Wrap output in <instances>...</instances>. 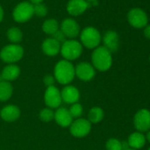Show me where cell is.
<instances>
[{
  "mask_svg": "<svg viewBox=\"0 0 150 150\" xmlns=\"http://www.w3.org/2000/svg\"><path fill=\"white\" fill-rule=\"evenodd\" d=\"M127 143L130 146V148L138 150L142 148L146 144V137L142 132H134L131 133L128 137Z\"/></svg>",
  "mask_w": 150,
  "mask_h": 150,
  "instance_id": "20",
  "label": "cell"
},
{
  "mask_svg": "<svg viewBox=\"0 0 150 150\" xmlns=\"http://www.w3.org/2000/svg\"><path fill=\"white\" fill-rule=\"evenodd\" d=\"M30 1V3L32 4V5H36V4H40V3H42L43 0H29Z\"/></svg>",
  "mask_w": 150,
  "mask_h": 150,
  "instance_id": "33",
  "label": "cell"
},
{
  "mask_svg": "<svg viewBox=\"0 0 150 150\" xmlns=\"http://www.w3.org/2000/svg\"><path fill=\"white\" fill-rule=\"evenodd\" d=\"M103 46L111 53L117 51L119 48V35L114 30H108L103 37Z\"/></svg>",
  "mask_w": 150,
  "mask_h": 150,
  "instance_id": "17",
  "label": "cell"
},
{
  "mask_svg": "<svg viewBox=\"0 0 150 150\" xmlns=\"http://www.w3.org/2000/svg\"><path fill=\"white\" fill-rule=\"evenodd\" d=\"M54 78L59 84L67 86L75 78V67L67 60L58 61L54 67Z\"/></svg>",
  "mask_w": 150,
  "mask_h": 150,
  "instance_id": "1",
  "label": "cell"
},
{
  "mask_svg": "<svg viewBox=\"0 0 150 150\" xmlns=\"http://www.w3.org/2000/svg\"><path fill=\"white\" fill-rule=\"evenodd\" d=\"M34 14V5L28 1L18 4L13 12V20L19 23L27 22L33 17Z\"/></svg>",
  "mask_w": 150,
  "mask_h": 150,
  "instance_id": "6",
  "label": "cell"
},
{
  "mask_svg": "<svg viewBox=\"0 0 150 150\" xmlns=\"http://www.w3.org/2000/svg\"><path fill=\"white\" fill-rule=\"evenodd\" d=\"M125 150H135V149H132V148H128V149H125Z\"/></svg>",
  "mask_w": 150,
  "mask_h": 150,
  "instance_id": "37",
  "label": "cell"
},
{
  "mask_svg": "<svg viewBox=\"0 0 150 150\" xmlns=\"http://www.w3.org/2000/svg\"><path fill=\"white\" fill-rule=\"evenodd\" d=\"M60 30L63 32L64 36L69 39L76 38L81 34V28L78 22L70 18H67L62 21Z\"/></svg>",
  "mask_w": 150,
  "mask_h": 150,
  "instance_id": "12",
  "label": "cell"
},
{
  "mask_svg": "<svg viewBox=\"0 0 150 150\" xmlns=\"http://www.w3.org/2000/svg\"><path fill=\"white\" fill-rule=\"evenodd\" d=\"M148 150H150V147H149V148H148Z\"/></svg>",
  "mask_w": 150,
  "mask_h": 150,
  "instance_id": "39",
  "label": "cell"
},
{
  "mask_svg": "<svg viewBox=\"0 0 150 150\" xmlns=\"http://www.w3.org/2000/svg\"><path fill=\"white\" fill-rule=\"evenodd\" d=\"M6 35H7L8 40L13 44H18L19 42L22 41V38H23L22 31L19 28H16V27H13L9 28L7 30Z\"/></svg>",
  "mask_w": 150,
  "mask_h": 150,
  "instance_id": "24",
  "label": "cell"
},
{
  "mask_svg": "<svg viewBox=\"0 0 150 150\" xmlns=\"http://www.w3.org/2000/svg\"><path fill=\"white\" fill-rule=\"evenodd\" d=\"M43 100L47 108H50L52 110L59 108L61 103H63L62 97H61V92L56 86L46 88Z\"/></svg>",
  "mask_w": 150,
  "mask_h": 150,
  "instance_id": "10",
  "label": "cell"
},
{
  "mask_svg": "<svg viewBox=\"0 0 150 150\" xmlns=\"http://www.w3.org/2000/svg\"><path fill=\"white\" fill-rule=\"evenodd\" d=\"M57 30H59V24L55 19L46 20L42 24V31L49 35H53Z\"/></svg>",
  "mask_w": 150,
  "mask_h": 150,
  "instance_id": "23",
  "label": "cell"
},
{
  "mask_svg": "<svg viewBox=\"0 0 150 150\" xmlns=\"http://www.w3.org/2000/svg\"><path fill=\"white\" fill-rule=\"evenodd\" d=\"M69 110V112L71 114V116L72 117V118H80L82 114H83V106L80 103H76L71 104V107Z\"/></svg>",
  "mask_w": 150,
  "mask_h": 150,
  "instance_id": "26",
  "label": "cell"
},
{
  "mask_svg": "<svg viewBox=\"0 0 150 150\" xmlns=\"http://www.w3.org/2000/svg\"><path fill=\"white\" fill-rule=\"evenodd\" d=\"M80 36L81 45L90 50H95L97 48L102 41L100 32L93 27H88L84 28L81 32Z\"/></svg>",
  "mask_w": 150,
  "mask_h": 150,
  "instance_id": "5",
  "label": "cell"
},
{
  "mask_svg": "<svg viewBox=\"0 0 150 150\" xmlns=\"http://www.w3.org/2000/svg\"><path fill=\"white\" fill-rule=\"evenodd\" d=\"M54 111L52 109L44 108L39 113V118L43 123H50V121L54 120Z\"/></svg>",
  "mask_w": 150,
  "mask_h": 150,
  "instance_id": "25",
  "label": "cell"
},
{
  "mask_svg": "<svg viewBox=\"0 0 150 150\" xmlns=\"http://www.w3.org/2000/svg\"><path fill=\"white\" fill-rule=\"evenodd\" d=\"M92 129V124L86 118H77L69 126L70 133L75 138H84L88 136Z\"/></svg>",
  "mask_w": 150,
  "mask_h": 150,
  "instance_id": "7",
  "label": "cell"
},
{
  "mask_svg": "<svg viewBox=\"0 0 150 150\" xmlns=\"http://www.w3.org/2000/svg\"><path fill=\"white\" fill-rule=\"evenodd\" d=\"M89 6V3L86 0H70L67 3L66 10L72 16H79L85 13Z\"/></svg>",
  "mask_w": 150,
  "mask_h": 150,
  "instance_id": "14",
  "label": "cell"
},
{
  "mask_svg": "<svg viewBox=\"0 0 150 150\" xmlns=\"http://www.w3.org/2000/svg\"><path fill=\"white\" fill-rule=\"evenodd\" d=\"M143 34H144V36L147 39L150 40V25H146L145 28H144V30H143Z\"/></svg>",
  "mask_w": 150,
  "mask_h": 150,
  "instance_id": "31",
  "label": "cell"
},
{
  "mask_svg": "<svg viewBox=\"0 0 150 150\" xmlns=\"http://www.w3.org/2000/svg\"><path fill=\"white\" fill-rule=\"evenodd\" d=\"M13 93V87L11 82L2 81H0V102L8 101Z\"/></svg>",
  "mask_w": 150,
  "mask_h": 150,
  "instance_id": "21",
  "label": "cell"
},
{
  "mask_svg": "<svg viewBox=\"0 0 150 150\" xmlns=\"http://www.w3.org/2000/svg\"><path fill=\"white\" fill-rule=\"evenodd\" d=\"M60 92H61L62 101L64 103L67 104H73L79 103V100L81 98V93L76 87L67 85L64 86Z\"/></svg>",
  "mask_w": 150,
  "mask_h": 150,
  "instance_id": "13",
  "label": "cell"
},
{
  "mask_svg": "<svg viewBox=\"0 0 150 150\" xmlns=\"http://www.w3.org/2000/svg\"><path fill=\"white\" fill-rule=\"evenodd\" d=\"M83 51V46L81 43L76 40L70 39L66 40L61 44L60 53L64 60L73 61L79 58Z\"/></svg>",
  "mask_w": 150,
  "mask_h": 150,
  "instance_id": "3",
  "label": "cell"
},
{
  "mask_svg": "<svg viewBox=\"0 0 150 150\" xmlns=\"http://www.w3.org/2000/svg\"></svg>",
  "mask_w": 150,
  "mask_h": 150,
  "instance_id": "40",
  "label": "cell"
},
{
  "mask_svg": "<svg viewBox=\"0 0 150 150\" xmlns=\"http://www.w3.org/2000/svg\"><path fill=\"white\" fill-rule=\"evenodd\" d=\"M91 61L92 65L96 70L106 71L110 70L112 65V53L104 46H98L92 52Z\"/></svg>",
  "mask_w": 150,
  "mask_h": 150,
  "instance_id": "2",
  "label": "cell"
},
{
  "mask_svg": "<svg viewBox=\"0 0 150 150\" xmlns=\"http://www.w3.org/2000/svg\"><path fill=\"white\" fill-rule=\"evenodd\" d=\"M133 125L137 132H145L150 130V110L141 109L138 110L133 117Z\"/></svg>",
  "mask_w": 150,
  "mask_h": 150,
  "instance_id": "9",
  "label": "cell"
},
{
  "mask_svg": "<svg viewBox=\"0 0 150 150\" xmlns=\"http://www.w3.org/2000/svg\"><path fill=\"white\" fill-rule=\"evenodd\" d=\"M54 120L59 126L66 128L71 125L73 118L71 116L68 109L64 107H59L54 113Z\"/></svg>",
  "mask_w": 150,
  "mask_h": 150,
  "instance_id": "16",
  "label": "cell"
},
{
  "mask_svg": "<svg viewBox=\"0 0 150 150\" xmlns=\"http://www.w3.org/2000/svg\"><path fill=\"white\" fill-rule=\"evenodd\" d=\"M145 137H146V140H147L150 143V130L146 132V135Z\"/></svg>",
  "mask_w": 150,
  "mask_h": 150,
  "instance_id": "34",
  "label": "cell"
},
{
  "mask_svg": "<svg viewBox=\"0 0 150 150\" xmlns=\"http://www.w3.org/2000/svg\"><path fill=\"white\" fill-rule=\"evenodd\" d=\"M21 113V110L17 105L8 104L0 110V117L7 123H13L20 118Z\"/></svg>",
  "mask_w": 150,
  "mask_h": 150,
  "instance_id": "15",
  "label": "cell"
},
{
  "mask_svg": "<svg viewBox=\"0 0 150 150\" xmlns=\"http://www.w3.org/2000/svg\"><path fill=\"white\" fill-rule=\"evenodd\" d=\"M20 75H21V68L15 64L6 65L1 71L2 80L8 82L16 81Z\"/></svg>",
  "mask_w": 150,
  "mask_h": 150,
  "instance_id": "19",
  "label": "cell"
},
{
  "mask_svg": "<svg viewBox=\"0 0 150 150\" xmlns=\"http://www.w3.org/2000/svg\"><path fill=\"white\" fill-rule=\"evenodd\" d=\"M60 49H61V43H59L52 37L45 39L42 43V52L49 57L57 56L60 52Z\"/></svg>",
  "mask_w": 150,
  "mask_h": 150,
  "instance_id": "18",
  "label": "cell"
},
{
  "mask_svg": "<svg viewBox=\"0 0 150 150\" xmlns=\"http://www.w3.org/2000/svg\"><path fill=\"white\" fill-rule=\"evenodd\" d=\"M3 18H4V10H3L2 6H0V22L3 21Z\"/></svg>",
  "mask_w": 150,
  "mask_h": 150,
  "instance_id": "32",
  "label": "cell"
},
{
  "mask_svg": "<svg viewBox=\"0 0 150 150\" xmlns=\"http://www.w3.org/2000/svg\"><path fill=\"white\" fill-rule=\"evenodd\" d=\"M127 21L130 26L134 28H144L148 22L146 12L140 8H132L127 13Z\"/></svg>",
  "mask_w": 150,
  "mask_h": 150,
  "instance_id": "8",
  "label": "cell"
},
{
  "mask_svg": "<svg viewBox=\"0 0 150 150\" xmlns=\"http://www.w3.org/2000/svg\"><path fill=\"white\" fill-rule=\"evenodd\" d=\"M106 150H123L122 142L115 138H110L106 141L105 144Z\"/></svg>",
  "mask_w": 150,
  "mask_h": 150,
  "instance_id": "27",
  "label": "cell"
},
{
  "mask_svg": "<svg viewBox=\"0 0 150 150\" xmlns=\"http://www.w3.org/2000/svg\"><path fill=\"white\" fill-rule=\"evenodd\" d=\"M2 76H1V71H0V81H2Z\"/></svg>",
  "mask_w": 150,
  "mask_h": 150,
  "instance_id": "36",
  "label": "cell"
},
{
  "mask_svg": "<svg viewBox=\"0 0 150 150\" xmlns=\"http://www.w3.org/2000/svg\"><path fill=\"white\" fill-rule=\"evenodd\" d=\"M42 81H43V84L46 86V88H49V87H51V86L55 85L56 80H55L53 75L47 74V75H45V76L43 77Z\"/></svg>",
  "mask_w": 150,
  "mask_h": 150,
  "instance_id": "29",
  "label": "cell"
},
{
  "mask_svg": "<svg viewBox=\"0 0 150 150\" xmlns=\"http://www.w3.org/2000/svg\"><path fill=\"white\" fill-rule=\"evenodd\" d=\"M149 62H150V56H149Z\"/></svg>",
  "mask_w": 150,
  "mask_h": 150,
  "instance_id": "38",
  "label": "cell"
},
{
  "mask_svg": "<svg viewBox=\"0 0 150 150\" xmlns=\"http://www.w3.org/2000/svg\"><path fill=\"white\" fill-rule=\"evenodd\" d=\"M24 56V49L20 44H8L0 51V59L7 64L19 62Z\"/></svg>",
  "mask_w": 150,
  "mask_h": 150,
  "instance_id": "4",
  "label": "cell"
},
{
  "mask_svg": "<svg viewBox=\"0 0 150 150\" xmlns=\"http://www.w3.org/2000/svg\"><path fill=\"white\" fill-rule=\"evenodd\" d=\"M88 120L91 124H98L103 121L104 117V111L101 107H93L88 111Z\"/></svg>",
  "mask_w": 150,
  "mask_h": 150,
  "instance_id": "22",
  "label": "cell"
},
{
  "mask_svg": "<svg viewBox=\"0 0 150 150\" xmlns=\"http://www.w3.org/2000/svg\"><path fill=\"white\" fill-rule=\"evenodd\" d=\"M52 38H54L56 41H57L59 43H63V42H64L65 41H66V37L64 36V35L63 34V32L59 29V30H57L52 36H51Z\"/></svg>",
  "mask_w": 150,
  "mask_h": 150,
  "instance_id": "30",
  "label": "cell"
},
{
  "mask_svg": "<svg viewBox=\"0 0 150 150\" xmlns=\"http://www.w3.org/2000/svg\"><path fill=\"white\" fill-rule=\"evenodd\" d=\"M34 13L39 17H44L48 13V8L42 3L36 4V5H34Z\"/></svg>",
  "mask_w": 150,
  "mask_h": 150,
  "instance_id": "28",
  "label": "cell"
},
{
  "mask_svg": "<svg viewBox=\"0 0 150 150\" xmlns=\"http://www.w3.org/2000/svg\"><path fill=\"white\" fill-rule=\"evenodd\" d=\"M96 70L92 64L88 62H81L75 66V76H77L81 81H90L96 76Z\"/></svg>",
  "mask_w": 150,
  "mask_h": 150,
  "instance_id": "11",
  "label": "cell"
},
{
  "mask_svg": "<svg viewBox=\"0 0 150 150\" xmlns=\"http://www.w3.org/2000/svg\"><path fill=\"white\" fill-rule=\"evenodd\" d=\"M86 1H88V3H89V2H92V3H93V2H96V1H97V0H86Z\"/></svg>",
  "mask_w": 150,
  "mask_h": 150,
  "instance_id": "35",
  "label": "cell"
}]
</instances>
